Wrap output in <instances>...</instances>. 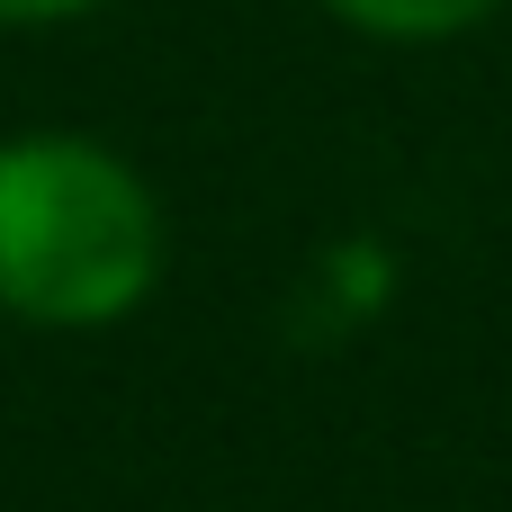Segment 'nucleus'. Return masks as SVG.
Here are the masks:
<instances>
[{
  "label": "nucleus",
  "mask_w": 512,
  "mask_h": 512,
  "mask_svg": "<svg viewBox=\"0 0 512 512\" xmlns=\"http://www.w3.org/2000/svg\"><path fill=\"white\" fill-rule=\"evenodd\" d=\"M171 270L162 189L81 126L0 135V315L27 333H117Z\"/></svg>",
  "instance_id": "obj_1"
},
{
  "label": "nucleus",
  "mask_w": 512,
  "mask_h": 512,
  "mask_svg": "<svg viewBox=\"0 0 512 512\" xmlns=\"http://www.w3.org/2000/svg\"><path fill=\"white\" fill-rule=\"evenodd\" d=\"M512 0H324V18H342L369 45H459L477 27H495Z\"/></svg>",
  "instance_id": "obj_2"
},
{
  "label": "nucleus",
  "mask_w": 512,
  "mask_h": 512,
  "mask_svg": "<svg viewBox=\"0 0 512 512\" xmlns=\"http://www.w3.org/2000/svg\"><path fill=\"white\" fill-rule=\"evenodd\" d=\"M108 0H0V27L9 36H36V27H72V18H99Z\"/></svg>",
  "instance_id": "obj_3"
}]
</instances>
